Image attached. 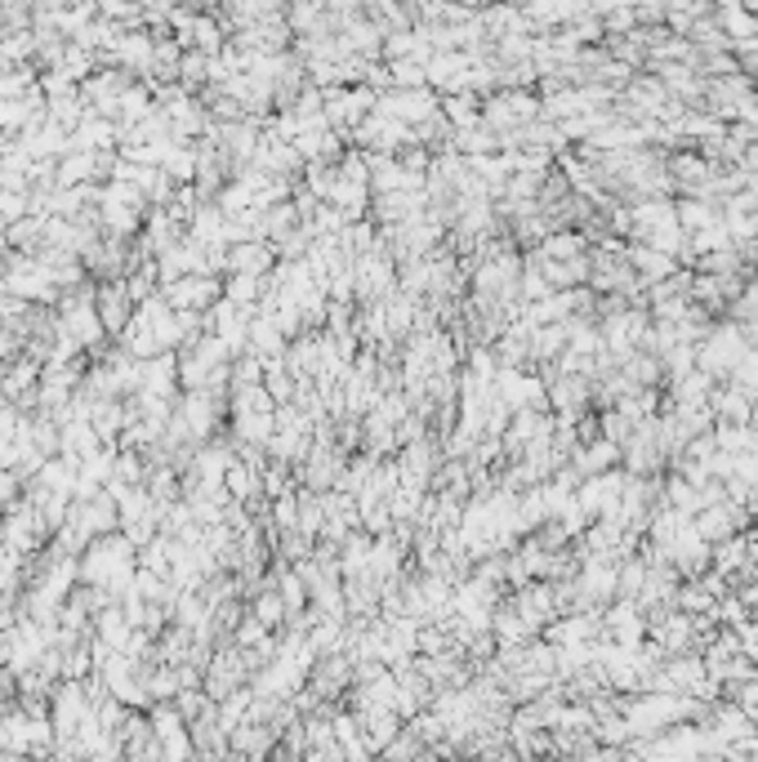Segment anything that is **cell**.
I'll list each match as a JSON object with an SVG mask.
<instances>
[{
	"instance_id": "cell-1",
	"label": "cell",
	"mask_w": 758,
	"mask_h": 762,
	"mask_svg": "<svg viewBox=\"0 0 758 762\" xmlns=\"http://www.w3.org/2000/svg\"><path fill=\"white\" fill-rule=\"evenodd\" d=\"M255 620H264L268 629H277L281 620H286V602H281V593L264 589V593L255 598Z\"/></svg>"
}]
</instances>
